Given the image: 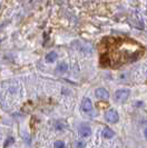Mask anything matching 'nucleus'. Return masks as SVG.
<instances>
[{"instance_id": "nucleus-1", "label": "nucleus", "mask_w": 147, "mask_h": 148, "mask_svg": "<svg viewBox=\"0 0 147 148\" xmlns=\"http://www.w3.org/2000/svg\"><path fill=\"white\" fill-rule=\"evenodd\" d=\"M131 95V90L129 89H119L115 92V101L117 103H125L128 99V97Z\"/></svg>"}, {"instance_id": "nucleus-2", "label": "nucleus", "mask_w": 147, "mask_h": 148, "mask_svg": "<svg viewBox=\"0 0 147 148\" xmlns=\"http://www.w3.org/2000/svg\"><path fill=\"white\" fill-rule=\"evenodd\" d=\"M105 118L108 123L115 124L119 120V115H118V112L115 109H110V110H108L105 114Z\"/></svg>"}, {"instance_id": "nucleus-3", "label": "nucleus", "mask_w": 147, "mask_h": 148, "mask_svg": "<svg viewBox=\"0 0 147 148\" xmlns=\"http://www.w3.org/2000/svg\"><path fill=\"white\" fill-rule=\"evenodd\" d=\"M79 134H80L81 137L84 138H87L91 135V128L89 126L88 124L86 123H82L80 126H79Z\"/></svg>"}, {"instance_id": "nucleus-4", "label": "nucleus", "mask_w": 147, "mask_h": 148, "mask_svg": "<svg viewBox=\"0 0 147 148\" xmlns=\"http://www.w3.org/2000/svg\"><path fill=\"white\" fill-rule=\"evenodd\" d=\"M95 94H96V97L99 98V99H103V100H108L109 99V91L106 90L105 88L96 89Z\"/></svg>"}, {"instance_id": "nucleus-5", "label": "nucleus", "mask_w": 147, "mask_h": 148, "mask_svg": "<svg viewBox=\"0 0 147 148\" xmlns=\"http://www.w3.org/2000/svg\"><path fill=\"white\" fill-rule=\"evenodd\" d=\"M81 110L85 111V112H90L93 110V103L89 98H84L82 103H81Z\"/></svg>"}, {"instance_id": "nucleus-6", "label": "nucleus", "mask_w": 147, "mask_h": 148, "mask_svg": "<svg viewBox=\"0 0 147 148\" xmlns=\"http://www.w3.org/2000/svg\"><path fill=\"white\" fill-rule=\"evenodd\" d=\"M57 58H58V55H57L56 51H50L46 55V60H47V62H54L55 60H57Z\"/></svg>"}, {"instance_id": "nucleus-7", "label": "nucleus", "mask_w": 147, "mask_h": 148, "mask_svg": "<svg viewBox=\"0 0 147 148\" xmlns=\"http://www.w3.org/2000/svg\"><path fill=\"white\" fill-rule=\"evenodd\" d=\"M114 135H115V133L110 129V128H108V127H105L103 130V136L105 137V138H107V139H110V138H113L114 137Z\"/></svg>"}, {"instance_id": "nucleus-8", "label": "nucleus", "mask_w": 147, "mask_h": 148, "mask_svg": "<svg viewBox=\"0 0 147 148\" xmlns=\"http://www.w3.org/2000/svg\"><path fill=\"white\" fill-rule=\"evenodd\" d=\"M57 69H58L59 73H66L67 70H68V65H67L66 62H61V64L57 67Z\"/></svg>"}, {"instance_id": "nucleus-9", "label": "nucleus", "mask_w": 147, "mask_h": 148, "mask_svg": "<svg viewBox=\"0 0 147 148\" xmlns=\"http://www.w3.org/2000/svg\"><path fill=\"white\" fill-rule=\"evenodd\" d=\"M55 148H66V144L63 140H57L55 143Z\"/></svg>"}, {"instance_id": "nucleus-10", "label": "nucleus", "mask_w": 147, "mask_h": 148, "mask_svg": "<svg viewBox=\"0 0 147 148\" xmlns=\"http://www.w3.org/2000/svg\"><path fill=\"white\" fill-rule=\"evenodd\" d=\"M14 143V138H11V137H9V138H7L6 139V143H5V145H3V147L5 148H7L8 146H10L11 144Z\"/></svg>"}, {"instance_id": "nucleus-11", "label": "nucleus", "mask_w": 147, "mask_h": 148, "mask_svg": "<svg viewBox=\"0 0 147 148\" xmlns=\"http://www.w3.org/2000/svg\"><path fill=\"white\" fill-rule=\"evenodd\" d=\"M85 143H82V141H77L76 143V148H85Z\"/></svg>"}, {"instance_id": "nucleus-12", "label": "nucleus", "mask_w": 147, "mask_h": 148, "mask_svg": "<svg viewBox=\"0 0 147 148\" xmlns=\"http://www.w3.org/2000/svg\"><path fill=\"white\" fill-rule=\"evenodd\" d=\"M56 129H57V130H61V129H63V128H64V125H63V124H60V123H56Z\"/></svg>"}, {"instance_id": "nucleus-13", "label": "nucleus", "mask_w": 147, "mask_h": 148, "mask_svg": "<svg viewBox=\"0 0 147 148\" xmlns=\"http://www.w3.org/2000/svg\"><path fill=\"white\" fill-rule=\"evenodd\" d=\"M144 135H145V138L147 139V128L145 129V132H144Z\"/></svg>"}]
</instances>
